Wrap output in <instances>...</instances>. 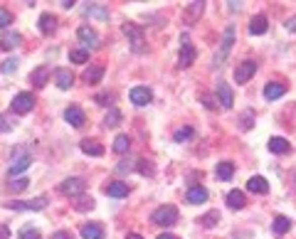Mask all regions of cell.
Here are the masks:
<instances>
[{"label":"cell","instance_id":"6da1fadb","mask_svg":"<svg viewBox=\"0 0 296 239\" xmlns=\"http://www.w3.org/2000/svg\"><path fill=\"white\" fill-rule=\"evenodd\" d=\"M32 163V155H30V150L25 146H18L13 150V158H10V168H8V173L10 175H20L22 170H27Z\"/></svg>","mask_w":296,"mask_h":239},{"label":"cell","instance_id":"7a4b0ae2","mask_svg":"<svg viewBox=\"0 0 296 239\" xmlns=\"http://www.w3.org/2000/svg\"><path fill=\"white\" fill-rule=\"evenodd\" d=\"M151 220L156 222V224H161V227H173V224L178 222V210H175L173 205H163V207H158V210L151 215Z\"/></svg>","mask_w":296,"mask_h":239},{"label":"cell","instance_id":"3957f363","mask_svg":"<svg viewBox=\"0 0 296 239\" xmlns=\"http://www.w3.org/2000/svg\"><path fill=\"white\" fill-rule=\"evenodd\" d=\"M124 35L131 39V47H133V52H138V55H141V52L146 50V47H143V45H146V39H143V30H141L138 25H133V22H126V25H124Z\"/></svg>","mask_w":296,"mask_h":239},{"label":"cell","instance_id":"277c9868","mask_svg":"<svg viewBox=\"0 0 296 239\" xmlns=\"http://www.w3.org/2000/svg\"><path fill=\"white\" fill-rule=\"evenodd\" d=\"M232 45H235V27L230 25V27L225 30V35H222V47H220V52H217L215 62H212V67H215V69H217V67L222 64V59H225V57L232 52Z\"/></svg>","mask_w":296,"mask_h":239},{"label":"cell","instance_id":"5b68a950","mask_svg":"<svg viewBox=\"0 0 296 239\" xmlns=\"http://www.w3.org/2000/svg\"><path fill=\"white\" fill-rule=\"evenodd\" d=\"M10 106H13L15 113H30V111L35 109V96H32L30 92H20L18 96L13 99V104H10Z\"/></svg>","mask_w":296,"mask_h":239},{"label":"cell","instance_id":"8992f818","mask_svg":"<svg viewBox=\"0 0 296 239\" xmlns=\"http://www.w3.org/2000/svg\"><path fill=\"white\" fill-rule=\"evenodd\" d=\"M77 37H79V42H82L87 50H96V47H99V35H96V30L89 27V25H82V27L77 30Z\"/></svg>","mask_w":296,"mask_h":239},{"label":"cell","instance_id":"52a82bcc","mask_svg":"<svg viewBox=\"0 0 296 239\" xmlns=\"http://www.w3.org/2000/svg\"><path fill=\"white\" fill-rule=\"evenodd\" d=\"M254 74H257V62L247 59V62H242L240 67H237V72H235V82H237V84H247Z\"/></svg>","mask_w":296,"mask_h":239},{"label":"cell","instance_id":"ba28073f","mask_svg":"<svg viewBox=\"0 0 296 239\" xmlns=\"http://www.w3.org/2000/svg\"><path fill=\"white\" fill-rule=\"evenodd\" d=\"M84 190H87V183H84L82 178H67V180L62 183V192H64V195H69V197L82 195Z\"/></svg>","mask_w":296,"mask_h":239},{"label":"cell","instance_id":"9c48e42d","mask_svg":"<svg viewBox=\"0 0 296 239\" xmlns=\"http://www.w3.org/2000/svg\"><path fill=\"white\" fill-rule=\"evenodd\" d=\"M195 57H198V52H195V47L188 42V37L183 35V47H180V57H178V64L180 67H190L193 62H195Z\"/></svg>","mask_w":296,"mask_h":239},{"label":"cell","instance_id":"30bf717a","mask_svg":"<svg viewBox=\"0 0 296 239\" xmlns=\"http://www.w3.org/2000/svg\"><path fill=\"white\" fill-rule=\"evenodd\" d=\"M151 99H153V94L148 87H133L131 89V101L136 106H146V104H151Z\"/></svg>","mask_w":296,"mask_h":239},{"label":"cell","instance_id":"8fae6325","mask_svg":"<svg viewBox=\"0 0 296 239\" xmlns=\"http://www.w3.org/2000/svg\"><path fill=\"white\" fill-rule=\"evenodd\" d=\"M217 96H220L222 109H232V104H235V94H232V89L227 87V82H220V84H217Z\"/></svg>","mask_w":296,"mask_h":239},{"label":"cell","instance_id":"7c38bea8","mask_svg":"<svg viewBox=\"0 0 296 239\" xmlns=\"http://www.w3.org/2000/svg\"><path fill=\"white\" fill-rule=\"evenodd\" d=\"M188 203L190 205H203L207 203V190H205L203 185H193V187H188Z\"/></svg>","mask_w":296,"mask_h":239},{"label":"cell","instance_id":"4fadbf2b","mask_svg":"<svg viewBox=\"0 0 296 239\" xmlns=\"http://www.w3.org/2000/svg\"><path fill=\"white\" fill-rule=\"evenodd\" d=\"M45 205H47V197L40 195V197L27 200V203H8V207H13V210H45Z\"/></svg>","mask_w":296,"mask_h":239},{"label":"cell","instance_id":"5bb4252c","mask_svg":"<svg viewBox=\"0 0 296 239\" xmlns=\"http://www.w3.org/2000/svg\"><path fill=\"white\" fill-rule=\"evenodd\" d=\"M64 118H67V124H72L74 129H82L84 126V111L79 109V106H69V109L64 111Z\"/></svg>","mask_w":296,"mask_h":239},{"label":"cell","instance_id":"9a60e30c","mask_svg":"<svg viewBox=\"0 0 296 239\" xmlns=\"http://www.w3.org/2000/svg\"><path fill=\"white\" fill-rule=\"evenodd\" d=\"M267 27H269V20H267L264 13H259V15H254V18L249 20V32L252 35H264Z\"/></svg>","mask_w":296,"mask_h":239},{"label":"cell","instance_id":"2e32d148","mask_svg":"<svg viewBox=\"0 0 296 239\" xmlns=\"http://www.w3.org/2000/svg\"><path fill=\"white\" fill-rule=\"evenodd\" d=\"M55 30H57V18L50 15V13H42L40 15V32L42 35H52Z\"/></svg>","mask_w":296,"mask_h":239},{"label":"cell","instance_id":"e0dca14e","mask_svg":"<svg viewBox=\"0 0 296 239\" xmlns=\"http://www.w3.org/2000/svg\"><path fill=\"white\" fill-rule=\"evenodd\" d=\"M20 42H22V35L15 32V30H10V32H5V35L0 37V50H13V47H18Z\"/></svg>","mask_w":296,"mask_h":239},{"label":"cell","instance_id":"ac0fdd59","mask_svg":"<svg viewBox=\"0 0 296 239\" xmlns=\"http://www.w3.org/2000/svg\"><path fill=\"white\" fill-rule=\"evenodd\" d=\"M247 190H249V192H257V195H264V192L269 190V183H267L262 175H254V178L247 180Z\"/></svg>","mask_w":296,"mask_h":239},{"label":"cell","instance_id":"d6986e66","mask_svg":"<svg viewBox=\"0 0 296 239\" xmlns=\"http://www.w3.org/2000/svg\"><path fill=\"white\" fill-rule=\"evenodd\" d=\"M203 10H205V3H203V0H195V3H190V5L185 8V20H188V22H195V20L203 15Z\"/></svg>","mask_w":296,"mask_h":239},{"label":"cell","instance_id":"ffe728a7","mask_svg":"<svg viewBox=\"0 0 296 239\" xmlns=\"http://www.w3.org/2000/svg\"><path fill=\"white\" fill-rule=\"evenodd\" d=\"M47 79H50V67H47V64L37 67L35 72L30 74V82H32L35 87H45V84H47Z\"/></svg>","mask_w":296,"mask_h":239},{"label":"cell","instance_id":"44dd1931","mask_svg":"<svg viewBox=\"0 0 296 239\" xmlns=\"http://www.w3.org/2000/svg\"><path fill=\"white\" fill-rule=\"evenodd\" d=\"M284 92H286V87H284L281 82H272V84L264 87V99L274 101V99H279V96H284Z\"/></svg>","mask_w":296,"mask_h":239},{"label":"cell","instance_id":"7402d4cb","mask_svg":"<svg viewBox=\"0 0 296 239\" xmlns=\"http://www.w3.org/2000/svg\"><path fill=\"white\" fill-rule=\"evenodd\" d=\"M269 150H272V153H277V155H281V153H289L291 146H289V141H286V138L274 136V138H269Z\"/></svg>","mask_w":296,"mask_h":239},{"label":"cell","instance_id":"603a6c76","mask_svg":"<svg viewBox=\"0 0 296 239\" xmlns=\"http://www.w3.org/2000/svg\"><path fill=\"white\" fill-rule=\"evenodd\" d=\"M104 192H106L109 197H126V195H129V185L126 183H109L104 187Z\"/></svg>","mask_w":296,"mask_h":239},{"label":"cell","instance_id":"cb8c5ba5","mask_svg":"<svg viewBox=\"0 0 296 239\" xmlns=\"http://www.w3.org/2000/svg\"><path fill=\"white\" fill-rule=\"evenodd\" d=\"M82 237L84 239H101L104 237V229H101V224L89 222V224H84V227H82Z\"/></svg>","mask_w":296,"mask_h":239},{"label":"cell","instance_id":"d4e9b609","mask_svg":"<svg viewBox=\"0 0 296 239\" xmlns=\"http://www.w3.org/2000/svg\"><path fill=\"white\" fill-rule=\"evenodd\" d=\"M101 76H104V67H101V64H94V67H89V69L84 72V82H87V84H99Z\"/></svg>","mask_w":296,"mask_h":239},{"label":"cell","instance_id":"484cf974","mask_svg":"<svg viewBox=\"0 0 296 239\" xmlns=\"http://www.w3.org/2000/svg\"><path fill=\"white\" fill-rule=\"evenodd\" d=\"M244 192L242 190H232V192H227V205L232 207V210H242L244 207Z\"/></svg>","mask_w":296,"mask_h":239},{"label":"cell","instance_id":"4316f807","mask_svg":"<svg viewBox=\"0 0 296 239\" xmlns=\"http://www.w3.org/2000/svg\"><path fill=\"white\" fill-rule=\"evenodd\" d=\"M74 84V74L69 69H57V87L59 89H69Z\"/></svg>","mask_w":296,"mask_h":239},{"label":"cell","instance_id":"83f0119b","mask_svg":"<svg viewBox=\"0 0 296 239\" xmlns=\"http://www.w3.org/2000/svg\"><path fill=\"white\" fill-rule=\"evenodd\" d=\"M114 150H116L119 155H124V153H129L131 150V138L126 136V133L116 136V141H114Z\"/></svg>","mask_w":296,"mask_h":239},{"label":"cell","instance_id":"f1b7e54d","mask_svg":"<svg viewBox=\"0 0 296 239\" xmlns=\"http://www.w3.org/2000/svg\"><path fill=\"white\" fill-rule=\"evenodd\" d=\"M272 229H274V234H286L291 229V220L284 217V215H279L277 220H274V224H272Z\"/></svg>","mask_w":296,"mask_h":239},{"label":"cell","instance_id":"f546056e","mask_svg":"<svg viewBox=\"0 0 296 239\" xmlns=\"http://www.w3.org/2000/svg\"><path fill=\"white\" fill-rule=\"evenodd\" d=\"M235 175V166L230 163V161H222V163H217V178L220 180H230Z\"/></svg>","mask_w":296,"mask_h":239},{"label":"cell","instance_id":"4dcf8cb0","mask_svg":"<svg viewBox=\"0 0 296 239\" xmlns=\"http://www.w3.org/2000/svg\"><path fill=\"white\" fill-rule=\"evenodd\" d=\"M82 150H84L87 155H104V148L99 146L96 141H89V138L82 141Z\"/></svg>","mask_w":296,"mask_h":239},{"label":"cell","instance_id":"1f68e13d","mask_svg":"<svg viewBox=\"0 0 296 239\" xmlns=\"http://www.w3.org/2000/svg\"><path fill=\"white\" fill-rule=\"evenodd\" d=\"M119 124H121V113H119V109L111 106L109 113H106V118H104V126H106V129H114V126H119Z\"/></svg>","mask_w":296,"mask_h":239},{"label":"cell","instance_id":"d6a6232c","mask_svg":"<svg viewBox=\"0 0 296 239\" xmlns=\"http://www.w3.org/2000/svg\"><path fill=\"white\" fill-rule=\"evenodd\" d=\"M87 15H94V18H99V20H109V10L104 8V5H89L87 8Z\"/></svg>","mask_w":296,"mask_h":239},{"label":"cell","instance_id":"836d02e7","mask_svg":"<svg viewBox=\"0 0 296 239\" xmlns=\"http://www.w3.org/2000/svg\"><path fill=\"white\" fill-rule=\"evenodd\" d=\"M69 59H72L74 64H84V62L89 59V52H87V50H72V52H69Z\"/></svg>","mask_w":296,"mask_h":239},{"label":"cell","instance_id":"e575fe53","mask_svg":"<svg viewBox=\"0 0 296 239\" xmlns=\"http://www.w3.org/2000/svg\"><path fill=\"white\" fill-rule=\"evenodd\" d=\"M188 138H193V129H190V126H183V129L175 131V141H178V143H183Z\"/></svg>","mask_w":296,"mask_h":239},{"label":"cell","instance_id":"d590c367","mask_svg":"<svg viewBox=\"0 0 296 239\" xmlns=\"http://www.w3.org/2000/svg\"><path fill=\"white\" fill-rule=\"evenodd\" d=\"M18 237H20V239H40V232H37L35 227H22Z\"/></svg>","mask_w":296,"mask_h":239},{"label":"cell","instance_id":"8d00e7d4","mask_svg":"<svg viewBox=\"0 0 296 239\" xmlns=\"http://www.w3.org/2000/svg\"><path fill=\"white\" fill-rule=\"evenodd\" d=\"M217 220H220V212H217V210H212V212H210V215H205L200 222H203L205 227H215V224H217Z\"/></svg>","mask_w":296,"mask_h":239},{"label":"cell","instance_id":"74e56055","mask_svg":"<svg viewBox=\"0 0 296 239\" xmlns=\"http://www.w3.org/2000/svg\"><path fill=\"white\" fill-rule=\"evenodd\" d=\"M27 185H30L27 178H18V180H13V183H10V190H13V192H22Z\"/></svg>","mask_w":296,"mask_h":239},{"label":"cell","instance_id":"f35d334b","mask_svg":"<svg viewBox=\"0 0 296 239\" xmlns=\"http://www.w3.org/2000/svg\"><path fill=\"white\" fill-rule=\"evenodd\" d=\"M13 126H15V118H10L8 113H3V116H0V133H3V131H10Z\"/></svg>","mask_w":296,"mask_h":239},{"label":"cell","instance_id":"ab89813d","mask_svg":"<svg viewBox=\"0 0 296 239\" xmlns=\"http://www.w3.org/2000/svg\"><path fill=\"white\" fill-rule=\"evenodd\" d=\"M18 59H8V62H3V67H0V72L3 74H13L15 69H18Z\"/></svg>","mask_w":296,"mask_h":239},{"label":"cell","instance_id":"60d3db41","mask_svg":"<svg viewBox=\"0 0 296 239\" xmlns=\"http://www.w3.org/2000/svg\"><path fill=\"white\" fill-rule=\"evenodd\" d=\"M10 22H13V15H10V10L0 8V30H5V27H8Z\"/></svg>","mask_w":296,"mask_h":239},{"label":"cell","instance_id":"b9f144b4","mask_svg":"<svg viewBox=\"0 0 296 239\" xmlns=\"http://www.w3.org/2000/svg\"><path fill=\"white\" fill-rule=\"evenodd\" d=\"M138 170H141L143 175H153V166H151V161H146V158L138 161Z\"/></svg>","mask_w":296,"mask_h":239},{"label":"cell","instance_id":"7bdbcfd3","mask_svg":"<svg viewBox=\"0 0 296 239\" xmlns=\"http://www.w3.org/2000/svg\"><path fill=\"white\" fill-rule=\"evenodd\" d=\"M77 207H79V210H87V207L92 210V207H94V200H92V197H89V200H79V205H77Z\"/></svg>","mask_w":296,"mask_h":239},{"label":"cell","instance_id":"ee69618b","mask_svg":"<svg viewBox=\"0 0 296 239\" xmlns=\"http://www.w3.org/2000/svg\"><path fill=\"white\" fill-rule=\"evenodd\" d=\"M0 239H10V227L8 224H0Z\"/></svg>","mask_w":296,"mask_h":239},{"label":"cell","instance_id":"f6af8a7d","mask_svg":"<svg viewBox=\"0 0 296 239\" xmlns=\"http://www.w3.org/2000/svg\"><path fill=\"white\" fill-rule=\"evenodd\" d=\"M242 129H252V113H249V116H247V113L242 116Z\"/></svg>","mask_w":296,"mask_h":239},{"label":"cell","instance_id":"bcb514c9","mask_svg":"<svg viewBox=\"0 0 296 239\" xmlns=\"http://www.w3.org/2000/svg\"><path fill=\"white\" fill-rule=\"evenodd\" d=\"M52 239H72V232H64V229H62V232H55Z\"/></svg>","mask_w":296,"mask_h":239},{"label":"cell","instance_id":"7dc6e473","mask_svg":"<svg viewBox=\"0 0 296 239\" xmlns=\"http://www.w3.org/2000/svg\"><path fill=\"white\" fill-rule=\"evenodd\" d=\"M286 30L296 32V15H294V18H289V20H286Z\"/></svg>","mask_w":296,"mask_h":239},{"label":"cell","instance_id":"c3c4849f","mask_svg":"<svg viewBox=\"0 0 296 239\" xmlns=\"http://www.w3.org/2000/svg\"><path fill=\"white\" fill-rule=\"evenodd\" d=\"M203 104L207 106V109H215V104H212V99H210V96H203Z\"/></svg>","mask_w":296,"mask_h":239},{"label":"cell","instance_id":"681fc988","mask_svg":"<svg viewBox=\"0 0 296 239\" xmlns=\"http://www.w3.org/2000/svg\"><path fill=\"white\" fill-rule=\"evenodd\" d=\"M158 239H178V237H173V234H161Z\"/></svg>","mask_w":296,"mask_h":239},{"label":"cell","instance_id":"f907efd6","mask_svg":"<svg viewBox=\"0 0 296 239\" xmlns=\"http://www.w3.org/2000/svg\"><path fill=\"white\" fill-rule=\"evenodd\" d=\"M126 239H143V237H141V234H129Z\"/></svg>","mask_w":296,"mask_h":239}]
</instances>
